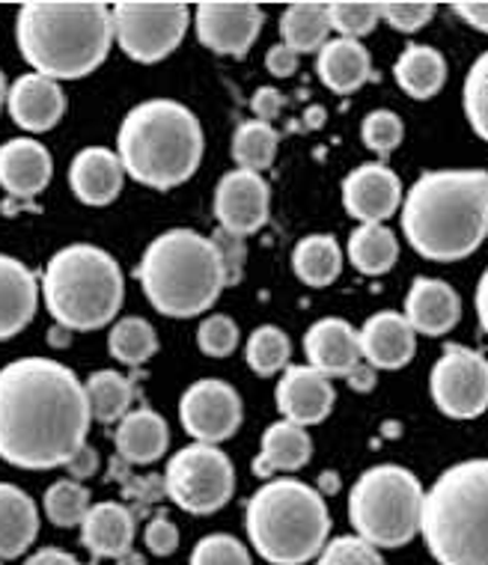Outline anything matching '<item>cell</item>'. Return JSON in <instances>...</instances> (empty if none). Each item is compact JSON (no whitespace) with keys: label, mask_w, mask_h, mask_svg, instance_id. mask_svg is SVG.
Returning a JSON list of instances; mask_svg holds the SVG:
<instances>
[{"label":"cell","mask_w":488,"mask_h":565,"mask_svg":"<svg viewBox=\"0 0 488 565\" xmlns=\"http://www.w3.org/2000/svg\"><path fill=\"white\" fill-rule=\"evenodd\" d=\"M89 402L78 375L51 358L0 370V458L12 468L54 470L87 447Z\"/></svg>","instance_id":"cell-1"},{"label":"cell","mask_w":488,"mask_h":565,"mask_svg":"<svg viewBox=\"0 0 488 565\" xmlns=\"http://www.w3.org/2000/svg\"><path fill=\"white\" fill-rule=\"evenodd\" d=\"M402 233L429 263L468 259L488 235L486 170H429L402 196Z\"/></svg>","instance_id":"cell-2"},{"label":"cell","mask_w":488,"mask_h":565,"mask_svg":"<svg viewBox=\"0 0 488 565\" xmlns=\"http://www.w3.org/2000/svg\"><path fill=\"white\" fill-rule=\"evenodd\" d=\"M21 57L36 75L75 81L96 72L114 45V19L98 0H33L15 24Z\"/></svg>","instance_id":"cell-3"},{"label":"cell","mask_w":488,"mask_h":565,"mask_svg":"<svg viewBox=\"0 0 488 565\" xmlns=\"http://www.w3.org/2000/svg\"><path fill=\"white\" fill-rule=\"evenodd\" d=\"M203 126L173 98H149L131 108L117 135V158L137 185L170 191L185 185L203 161Z\"/></svg>","instance_id":"cell-4"},{"label":"cell","mask_w":488,"mask_h":565,"mask_svg":"<svg viewBox=\"0 0 488 565\" xmlns=\"http://www.w3.org/2000/svg\"><path fill=\"white\" fill-rule=\"evenodd\" d=\"M135 277L147 301L170 319H194L212 310L226 289L218 247L194 230H167L152 238Z\"/></svg>","instance_id":"cell-5"},{"label":"cell","mask_w":488,"mask_h":565,"mask_svg":"<svg viewBox=\"0 0 488 565\" xmlns=\"http://www.w3.org/2000/svg\"><path fill=\"white\" fill-rule=\"evenodd\" d=\"M421 536L438 565H488V458L441 473L423 498Z\"/></svg>","instance_id":"cell-6"},{"label":"cell","mask_w":488,"mask_h":565,"mask_svg":"<svg viewBox=\"0 0 488 565\" xmlns=\"http://www.w3.org/2000/svg\"><path fill=\"white\" fill-rule=\"evenodd\" d=\"M244 530L265 563L304 565L328 545L331 515L319 488L301 479H274L247 500Z\"/></svg>","instance_id":"cell-7"},{"label":"cell","mask_w":488,"mask_h":565,"mask_svg":"<svg viewBox=\"0 0 488 565\" xmlns=\"http://www.w3.org/2000/svg\"><path fill=\"white\" fill-rule=\"evenodd\" d=\"M40 289L60 328L87 333L117 319L126 277L108 250L96 244H68L49 259Z\"/></svg>","instance_id":"cell-8"},{"label":"cell","mask_w":488,"mask_h":565,"mask_svg":"<svg viewBox=\"0 0 488 565\" xmlns=\"http://www.w3.org/2000/svg\"><path fill=\"white\" fill-rule=\"evenodd\" d=\"M423 498L421 479L400 465L363 470L349 494L354 533L379 551L409 545L421 533Z\"/></svg>","instance_id":"cell-9"},{"label":"cell","mask_w":488,"mask_h":565,"mask_svg":"<svg viewBox=\"0 0 488 565\" xmlns=\"http://www.w3.org/2000/svg\"><path fill=\"white\" fill-rule=\"evenodd\" d=\"M114 42L137 63L170 57L185 40L191 10L179 0H123L110 7Z\"/></svg>","instance_id":"cell-10"},{"label":"cell","mask_w":488,"mask_h":565,"mask_svg":"<svg viewBox=\"0 0 488 565\" xmlns=\"http://www.w3.org/2000/svg\"><path fill=\"white\" fill-rule=\"evenodd\" d=\"M167 498L191 515H212L235 491L233 461L221 447L191 444L173 452L165 470Z\"/></svg>","instance_id":"cell-11"},{"label":"cell","mask_w":488,"mask_h":565,"mask_svg":"<svg viewBox=\"0 0 488 565\" xmlns=\"http://www.w3.org/2000/svg\"><path fill=\"white\" fill-rule=\"evenodd\" d=\"M429 393L441 414L474 419L488 408V361L482 351L449 342L432 366Z\"/></svg>","instance_id":"cell-12"},{"label":"cell","mask_w":488,"mask_h":565,"mask_svg":"<svg viewBox=\"0 0 488 565\" xmlns=\"http://www.w3.org/2000/svg\"><path fill=\"white\" fill-rule=\"evenodd\" d=\"M179 419H182V429L194 438V444L218 447V444L233 438L242 426V396L226 381L200 379L182 393Z\"/></svg>","instance_id":"cell-13"},{"label":"cell","mask_w":488,"mask_h":565,"mask_svg":"<svg viewBox=\"0 0 488 565\" xmlns=\"http://www.w3.org/2000/svg\"><path fill=\"white\" fill-rule=\"evenodd\" d=\"M197 40L226 57H244L263 30V10L251 0H205L197 7Z\"/></svg>","instance_id":"cell-14"},{"label":"cell","mask_w":488,"mask_h":565,"mask_svg":"<svg viewBox=\"0 0 488 565\" xmlns=\"http://www.w3.org/2000/svg\"><path fill=\"white\" fill-rule=\"evenodd\" d=\"M272 212V194L259 173L238 170L226 173L215 188V217L218 226L233 235H254L263 230Z\"/></svg>","instance_id":"cell-15"},{"label":"cell","mask_w":488,"mask_h":565,"mask_svg":"<svg viewBox=\"0 0 488 565\" xmlns=\"http://www.w3.org/2000/svg\"><path fill=\"white\" fill-rule=\"evenodd\" d=\"M342 205L361 224H384L402 209V182L388 164H361L342 182Z\"/></svg>","instance_id":"cell-16"},{"label":"cell","mask_w":488,"mask_h":565,"mask_svg":"<svg viewBox=\"0 0 488 565\" xmlns=\"http://www.w3.org/2000/svg\"><path fill=\"white\" fill-rule=\"evenodd\" d=\"M304 354H307V366L325 379H337V375L346 379L358 363H363L358 331L337 316L310 324V331L304 333Z\"/></svg>","instance_id":"cell-17"},{"label":"cell","mask_w":488,"mask_h":565,"mask_svg":"<svg viewBox=\"0 0 488 565\" xmlns=\"http://www.w3.org/2000/svg\"><path fill=\"white\" fill-rule=\"evenodd\" d=\"M277 408L286 423L295 426H316L333 408V384L310 366H286L277 384Z\"/></svg>","instance_id":"cell-18"},{"label":"cell","mask_w":488,"mask_h":565,"mask_svg":"<svg viewBox=\"0 0 488 565\" xmlns=\"http://www.w3.org/2000/svg\"><path fill=\"white\" fill-rule=\"evenodd\" d=\"M54 164L36 137H12L0 143V188L12 200H33L51 182Z\"/></svg>","instance_id":"cell-19"},{"label":"cell","mask_w":488,"mask_h":565,"mask_svg":"<svg viewBox=\"0 0 488 565\" xmlns=\"http://www.w3.org/2000/svg\"><path fill=\"white\" fill-rule=\"evenodd\" d=\"M12 122L24 128L28 135H42L57 126L63 114H66V96L60 89L57 81L45 78V75H21L10 87L7 98Z\"/></svg>","instance_id":"cell-20"},{"label":"cell","mask_w":488,"mask_h":565,"mask_svg":"<svg viewBox=\"0 0 488 565\" xmlns=\"http://www.w3.org/2000/svg\"><path fill=\"white\" fill-rule=\"evenodd\" d=\"M361 358L372 370H402L417 351V333L402 312H375L361 331Z\"/></svg>","instance_id":"cell-21"},{"label":"cell","mask_w":488,"mask_h":565,"mask_svg":"<svg viewBox=\"0 0 488 565\" xmlns=\"http://www.w3.org/2000/svg\"><path fill=\"white\" fill-rule=\"evenodd\" d=\"M402 316L409 319L414 333L444 337L462 319L459 292L449 282L435 280V277H417L411 282L409 295H405V312Z\"/></svg>","instance_id":"cell-22"},{"label":"cell","mask_w":488,"mask_h":565,"mask_svg":"<svg viewBox=\"0 0 488 565\" xmlns=\"http://www.w3.org/2000/svg\"><path fill=\"white\" fill-rule=\"evenodd\" d=\"M126 182V170L119 164L117 152L105 147L81 149L68 164V188L84 205L114 203Z\"/></svg>","instance_id":"cell-23"},{"label":"cell","mask_w":488,"mask_h":565,"mask_svg":"<svg viewBox=\"0 0 488 565\" xmlns=\"http://www.w3.org/2000/svg\"><path fill=\"white\" fill-rule=\"evenodd\" d=\"M40 292V280L28 265L0 254V340H10L33 322Z\"/></svg>","instance_id":"cell-24"},{"label":"cell","mask_w":488,"mask_h":565,"mask_svg":"<svg viewBox=\"0 0 488 565\" xmlns=\"http://www.w3.org/2000/svg\"><path fill=\"white\" fill-rule=\"evenodd\" d=\"M135 524V512L126 503L105 500V503L89 507L87 518L81 521V542L96 559H119L131 551Z\"/></svg>","instance_id":"cell-25"},{"label":"cell","mask_w":488,"mask_h":565,"mask_svg":"<svg viewBox=\"0 0 488 565\" xmlns=\"http://www.w3.org/2000/svg\"><path fill=\"white\" fill-rule=\"evenodd\" d=\"M167 444H170L167 419L152 408L128 411L114 431V447L126 465H152L165 456Z\"/></svg>","instance_id":"cell-26"},{"label":"cell","mask_w":488,"mask_h":565,"mask_svg":"<svg viewBox=\"0 0 488 565\" xmlns=\"http://www.w3.org/2000/svg\"><path fill=\"white\" fill-rule=\"evenodd\" d=\"M316 72H319V78H322V84L331 93H337V96H352L372 75L370 51L363 49V42L358 40L333 36L319 51Z\"/></svg>","instance_id":"cell-27"},{"label":"cell","mask_w":488,"mask_h":565,"mask_svg":"<svg viewBox=\"0 0 488 565\" xmlns=\"http://www.w3.org/2000/svg\"><path fill=\"white\" fill-rule=\"evenodd\" d=\"M312 456V440L307 429L295 423H274L263 431L259 456L254 458V473L259 479H268L274 473H293L301 470Z\"/></svg>","instance_id":"cell-28"},{"label":"cell","mask_w":488,"mask_h":565,"mask_svg":"<svg viewBox=\"0 0 488 565\" xmlns=\"http://www.w3.org/2000/svg\"><path fill=\"white\" fill-rule=\"evenodd\" d=\"M40 533L36 503L19 486L0 482V563L19 559Z\"/></svg>","instance_id":"cell-29"},{"label":"cell","mask_w":488,"mask_h":565,"mask_svg":"<svg viewBox=\"0 0 488 565\" xmlns=\"http://www.w3.org/2000/svg\"><path fill=\"white\" fill-rule=\"evenodd\" d=\"M393 78L411 98H432L438 96L444 81H447V60L432 45H409L402 51Z\"/></svg>","instance_id":"cell-30"},{"label":"cell","mask_w":488,"mask_h":565,"mask_svg":"<svg viewBox=\"0 0 488 565\" xmlns=\"http://www.w3.org/2000/svg\"><path fill=\"white\" fill-rule=\"evenodd\" d=\"M280 40L295 54H316L331 40V19H328V3H312L301 0L286 7L280 19Z\"/></svg>","instance_id":"cell-31"},{"label":"cell","mask_w":488,"mask_h":565,"mask_svg":"<svg viewBox=\"0 0 488 565\" xmlns=\"http://www.w3.org/2000/svg\"><path fill=\"white\" fill-rule=\"evenodd\" d=\"M293 271L304 286H312V289L331 286L342 271V250L337 238L325 233L301 238L293 250Z\"/></svg>","instance_id":"cell-32"},{"label":"cell","mask_w":488,"mask_h":565,"mask_svg":"<svg viewBox=\"0 0 488 565\" xmlns=\"http://www.w3.org/2000/svg\"><path fill=\"white\" fill-rule=\"evenodd\" d=\"M349 259L367 277H379L400 259V242L384 224H361L349 235Z\"/></svg>","instance_id":"cell-33"},{"label":"cell","mask_w":488,"mask_h":565,"mask_svg":"<svg viewBox=\"0 0 488 565\" xmlns=\"http://www.w3.org/2000/svg\"><path fill=\"white\" fill-rule=\"evenodd\" d=\"M84 391H87L89 414L98 423H119L128 414V408H131V402L137 399L135 381L114 370L93 372L84 381Z\"/></svg>","instance_id":"cell-34"},{"label":"cell","mask_w":488,"mask_h":565,"mask_svg":"<svg viewBox=\"0 0 488 565\" xmlns=\"http://www.w3.org/2000/svg\"><path fill=\"white\" fill-rule=\"evenodd\" d=\"M277 147H280V135L274 131L272 122L251 119V122H242L235 128L233 161L238 164V170H251V173L263 175V170L274 164Z\"/></svg>","instance_id":"cell-35"},{"label":"cell","mask_w":488,"mask_h":565,"mask_svg":"<svg viewBox=\"0 0 488 565\" xmlns=\"http://www.w3.org/2000/svg\"><path fill=\"white\" fill-rule=\"evenodd\" d=\"M108 349L114 361H119L123 366H144L158 351V333L147 319L126 316L110 328Z\"/></svg>","instance_id":"cell-36"},{"label":"cell","mask_w":488,"mask_h":565,"mask_svg":"<svg viewBox=\"0 0 488 565\" xmlns=\"http://www.w3.org/2000/svg\"><path fill=\"white\" fill-rule=\"evenodd\" d=\"M289 358H293V340L286 337V331L274 328V324H263L256 328L251 337H247V345H244V361L247 366L256 372V375H277L289 366Z\"/></svg>","instance_id":"cell-37"},{"label":"cell","mask_w":488,"mask_h":565,"mask_svg":"<svg viewBox=\"0 0 488 565\" xmlns=\"http://www.w3.org/2000/svg\"><path fill=\"white\" fill-rule=\"evenodd\" d=\"M45 515L51 524L57 526H81V521L89 512V491L81 486L78 479H57L54 486L45 491Z\"/></svg>","instance_id":"cell-38"},{"label":"cell","mask_w":488,"mask_h":565,"mask_svg":"<svg viewBox=\"0 0 488 565\" xmlns=\"http://www.w3.org/2000/svg\"><path fill=\"white\" fill-rule=\"evenodd\" d=\"M110 479H117L119 486H123V494L131 503V512L137 515H144L152 503H158L161 498H167V488H165V477H158V473H144V477H137L131 473V465H126L123 458L114 456L110 458Z\"/></svg>","instance_id":"cell-39"},{"label":"cell","mask_w":488,"mask_h":565,"mask_svg":"<svg viewBox=\"0 0 488 565\" xmlns=\"http://www.w3.org/2000/svg\"><path fill=\"white\" fill-rule=\"evenodd\" d=\"M328 19H331V30H337V36L361 42L367 33L375 30L381 12L379 3H370V0H333L328 3Z\"/></svg>","instance_id":"cell-40"},{"label":"cell","mask_w":488,"mask_h":565,"mask_svg":"<svg viewBox=\"0 0 488 565\" xmlns=\"http://www.w3.org/2000/svg\"><path fill=\"white\" fill-rule=\"evenodd\" d=\"M465 114L470 128L488 143V51L477 57L465 78Z\"/></svg>","instance_id":"cell-41"},{"label":"cell","mask_w":488,"mask_h":565,"mask_svg":"<svg viewBox=\"0 0 488 565\" xmlns=\"http://www.w3.org/2000/svg\"><path fill=\"white\" fill-rule=\"evenodd\" d=\"M188 565H251V554L230 533H212L197 542Z\"/></svg>","instance_id":"cell-42"},{"label":"cell","mask_w":488,"mask_h":565,"mask_svg":"<svg viewBox=\"0 0 488 565\" xmlns=\"http://www.w3.org/2000/svg\"><path fill=\"white\" fill-rule=\"evenodd\" d=\"M402 135H405V126L393 110H372L361 126L363 147L379 158L391 156L393 149L402 143Z\"/></svg>","instance_id":"cell-43"},{"label":"cell","mask_w":488,"mask_h":565,"mask_svg":"<svg viewBox=\"0 0 488 565\" xmlns=\"http://www.w3.org/2000/svg\"><path fill=\"white\" fill-rule=\"evenodd\" d=\"M238 340H242L238 324L230 316H224V312L209 316L197 328V345H200L205 358H230L238 349Z\"/></svg>","instance_id":"cell-44"},{"label":"cell","mask_w":488,"mask_h":565,"mask_svg":"<svg viewBox=\"0 0 488 565\" xmlns=\"http://www.w3.org/2000/svg\"><path fill=\"white\" fill-rule=\"evenodd\" d=\"M316 565H388L379 547L363 542L358 536L331 539L322 547V554L316 556Z\"/></svg>","instance_id":"cell-45"},{"label":"cell","mask_w":488,"mask_h":565,"mask_svg":"<svg viewBox=\"0 0 488 565\" xmlns=\"http://www.w3.org/2000/svg\"><path fill=\"white\" fill-rule=\"evenodd\" d=\"M379 12L393 30L417 33L435 19V3L432 0H384V3H379Z\"/></svg>","instance_id":"cell-46"},{"label":"cell","mask_w":488,"mask_h":565,"mask_svg":"<svg viewBox=\"0 0 488 565\" xmlns=\"http://www.w3.org/2000/svg\"><path fill=\"white\" fill-rule=\"evenodd\" d=\"M212 244L218 247V256H221V265H224V277H226V286H235V282L242 280L244 274V238L242 235H233L226 233L218 226L215 235H212Z\"/></svg>","instance_id":"cell-47"},{"label":"cell","mask_w":488,"mask_h":565,"mask_svg":"<svg viewBox=\"0 0 488 565\" xmlns=\"http://www.w3.org/2000/svg\"><path fill=\"white\" fill-rule=\"evenodd\" d=\"M144 542H147L149 554L170 556L179 547V526L170 521V515L158 512L144 530Z\"/></svg>","instance_id":"cell-48"},{"label":"cell","mask_w":488,"mask_h":565,"mask_svg":"<svg viewBox=\"0 0 488 565\" xmlns=\"http://www.w3.org/2000/svg\"><path fill=\"white\" fill-rule=\"evenodd\" d=\"M286 98L277 93L274 87H259L251 98V110L256 114L259 122H272L274 117H280V110H284Z\"/></svg>","instance_id":"cell-49"},{"label":"cell","mask_w":488,"mask_h":565,"mask_svg":"<svg viewBox=\"0 0 488 565\" xmlns=\"http://www.w3.org/2000/svg\"><path fill=\"white\" fill-rule=\"evenodd\" d=\"M265 66H268L274 78H293L295 72H298V54L293 49H286L284 42H277L265 54Z\"/></svg>","instance_id":"cell-50"},{"label":"cell","mask_w":488,"mask_h":565,"mask_svg":"<svg viewBox=\"0 0 488 565\" xmlns=\"http://www.w3.org/2000/svg\"><path fill=\"white\" fill-rule=\"evenodd\" d=\"M453 12L474 30L488 33V0H459L453 3Z\"/></svg>","instance_id":"cell-51"},{"label":"cell","mask_w":488,"mask_h":565,"mask_svg":"<svg viewBox=\"0 0 488 565\" xmlns=\"http://www.w3.org/2000/svg\"><path fill=\"white\" fill-rule=\"evenodd\" d=\"M68 479H89L98 470V452L93 447H81L75 456L66 461Z\"/></svg>","instance_id":"cell-52"},{"label":"cell","mask_w":488,"mask_h":565,"mask_svg":"<svg viewBox=\"0 0 488 565\" xmlns=\"http://www.w3.org/2000/svg\"><path fill=\"white\" fill-rule=\"evenodd\" d=\"M24 565H81L68 551H60V547H42L33 556L24 559Z\"/></svg>","instance_id":"cell-53"},{"label":"cell","mask_w":488,"mask_h":565,"mask_svg":"<svg viewBox=\"0 0 488 565\" xmlns=\"http://www.w3.org/2000/svg\"><path fill=\"white\" fill-rule=\"evenodd\" d=\"M346 381H349V387L358 393H370L372 387H375V370H372L370 363H358L349 375H346Z\"/></svg>","instance_id":"cell-54"},{"label":"cell","mask_w":488,"mask_h":565,"mask_svg":"<svg viewBox=\"0 0 488 565\" xmlns=\"http://www.w3.org/2000/svg\"><path fill=\"white\" fill-rule=\"evenodd\" d=\"M474 303H477L479 324H482V331L488 333V268H486V271H482V277H479L477 298H474Z\"/></svg>","instance_id":"cell-55"},{"label":"cell","mask_w":488,"mask_h":565,"mask_svg":"<svg viewBox=\"0 0 488 565\" xmlns=\"http://www.w3.org/2000/svg\"><path fill=\"white\" fill-rule=\"evenodd\" d=\"M117 565H147V563H144V556L137 554V551H128V554L119 556Z\"/></svg>","instance_id":"cell-56"},{"label":"cell","mask_w":488,"mask_h":565,"mask_svg":"<svg viewBox=\"0 0 488 565\" xmlns=\"http://www.w3.org/2000/svg\"><path fill=\"white\" fill-rule=\"evenodd\" d=\"M7 98H10V84H7V75L0 72V108L7 105Z\"/></svg>","instance_id":"cell-57"},{"label":"cell","mask_w":488,"mask_h":565,"mask_svg":"<svg viewBox=\"0 0 488 565\" xmlns=\"http://www.w3.org/2000/svg\"><path fill=\"white\" fill-rule=\"evenodd\" d=\"M93 565H96V563H93Z\"/></svg>","instance_id":"cell-58"},{"label":"cell","mask_w":488,"mask_h":565,"mask_svg":"<svg viewBox=\"0 0 488 565\" xmlns=\"http://www.w3.org/2000/svg\"><path fill=\"white\" fill-rule=\"evenodd\" d=\"M0 565H3V563H0Z\"/></svg>","instance_id":"cell-59"}]
</instances>
